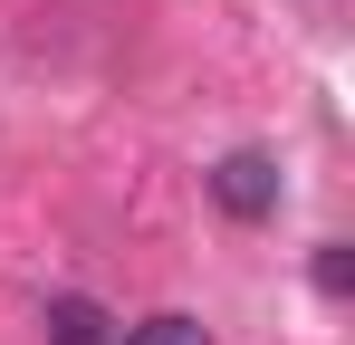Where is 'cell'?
Returning a JSON list of instances; mask_svg holds the SVG:
<instances>
[{
  "instance_id": "6da1fadb",
  "label": "cell",
  "mask_w": 355,
  "mask_h": 345,
  "mask_svg": "<svg viewBox=\"0 0 355 345\" xmlns=\"http://www.w3.org/2000/svg\"><path fill=\"white\" fill-rule=\"evenodd\" d=\"M211 202H221L231 221H269V211H279V163H269V154H231V163H211Z\"/></svg>"
},
{
  "instance_id": "7a4b0ae2",
  "label": "cell",
  "mask_w": 355,
  "mask_h": 345,
  "mask_svg": "<svg viewBox=\"0 0 355 345\" xmlns=\"http://www.w3.org/2000/svg\"><path fill=\"white\" fill-rule=\"evenodd\" d=\"M49 345H116V317L96 297H49Z\"/></svg>"
},
{
  "instance_id": "3957f363",
  "label": "cell",
  "mask_w": 355,
  "mask_h": 345,
  "mask_svg": "<svg viewBox=\"0 0 355 345\" xmlns=\"http://www.w3.org/2000/svg\"><path fill=\"white\" fill-rule=\"evenodd\" d=\"M116 345H211V326H202V317H182V307H164V317H144V326H125Z\"/></svg>"
},
{
  "instance_id": "277c9868",
  "label": "cell",
  "mask_w": 355,
  "mask_h": 345,
  "mask_svg": "<svg viewBox=\"0 0 355 345\" xmlns=\"http://www.w3.org/2000/svg\"><path fill=\"white\" fill-rule=\"evenodd\" d=\"M317 288H327V297L355 288V249H346V240H317Z\"/></svg>"
}]
</instances>
